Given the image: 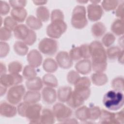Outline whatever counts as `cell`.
I'll list each match as a JSON object with an SVG mask.
<instances>
[{
	"label": "cell",
	"instance_id": "6da1fadb",
	"mask_svg": "<svg viewBox=\"0 0 124 124\" xmlns=\"http://www.w3.org/2000/svg\"><path fill=\"white\" fill-rule=\"evenodd\" d=\"M92 59V69L95 73H103L107 67L106 50L102 44L94 41L89 45Z\"/></svg>",
	"mask_w": 124,
	"mask_h": 124
},
{
	"label": "cell",
	"instance_id": "7a4b0ae2",
	"mask_svg": "<svg viewBox=\"0 0 124 124\" xmlns=\"http://www.w3.org/2000/svg\"><path fill=\"white\" fill-rule=\"evenodd\" d=\"M103 104L108 110L113 111L119 110L124 105L123 92L115 90L108 91L104 95Z\"/></svg>",
	"mask_w": 124,
	"mask_h": 124
},
{
	"label": "cell",
	"instance_id": "3957f363",
	"mask_svg": "<svg viewBox=\"0 0 124 124\" xmlns=\"http://www.w3.org/2000/svg\"><path fill=\"white\" fill-rule=\"evenodd\" d=\"M71 22L72 26L77 29H82L87 26L88 20L84 6L77 5L74 8L72 12Z\"/></svg>",
	"mask_w": 124,
	"mask_h": 124
},
{
	"label": "cell",
	"instance_id": "277c9868",
	"mask_svg": "<svg viewBox=\"0 0 124 124\" xmlns=\"http://www.w3.org/2000/svg\"><path fill=\"white\" fill-rule=\"evenodd\" d=\"M67 28V24L64 20L51 22L47 26L46 32L49 38L57 39L66 31Z\"/></svg>",
	"mask_w": 124,
	"mask_h": 124
},
{
	"label": "cell",
	"instance_id": "5b68a950",
	"mask_svg": "<svg viewBox=\"0 0 124 124\" xmlns=\"http://www.w3.org/2000/svg\"><path fill=\"white\" fill-rule=\"evenodd\" d=\"M26 93L25 87L22 85H17L11 87L7 93L6 98L8 102L13 105L20 103Z\"/></svg>",
	"mask_w": 124,
	"mask_h": 124
},
{
	"label": "cell",
	"instance_id": "8992f818",
	"mask_svg": "<svg viewBox=\"0 0 124 124\" xmlns=\"http://www.w3.org/2000/svg\"><path fill=\"white\" fill-rule=\"evenodd\" d=\"M39 51L45 55L53 56L58 50L57 42L53 38H44L39 43Z\"/></svg>",
	"mask_w": 124,
	"mask_h": 124
},
{
	"label": "cell",
	"instance_id": "52a82bcc",
	"mask_svg": "<svg viewBox=\"0 0 124 124\" xmlns=\"http://www.w3.org/2000/svg\"><path fill=\"white\" fill-rule=\"evenodd\" d=\"M52 111L55 118L61 123L69 118L72 114V109L62 103L55 104L53 107Z\"/></svg>",
	"mask_w": 124,
	"mask_h": 124
},
{
	"label": "cell",
	"instance_id": "ba28073f",
	"mask_svg": "<svg viewBox=\"0 0 124 124\" xmlns=\"http://www.w3.org/2000/svg\"><path fill=\"white\" fill-rule=\"evenodd\" d=\"M42 111V106L39 104L29 105L26 111V117L31 124H40V117Z\"/></svg>",
	"mask_w": 124,
	"mask_h": 124
},
{
	"label": "cell",
	"instance_id": "9c48e42d",
	"mask_svg": "<svg viewBox=\"0 0 124 124\" xmlns=\"http://www.w3.org/2000/svg\"><path fill=\"white\" fill-rule=\"evenodd\" d=\"M23 78L19 74H5L0 76V84L7 88L11 87L21 83Z\"/></svg>",
	"mask_w": 124,
	"mask_h": 124
},
{
	"label": "cell",
	"instance_id": "30bf717a",
	"mask_svg": "<svg viewBox=\"0 0 124 124\" xmlns=\"http://www.w3.org/2000/svg\"><path fill=\"white\" fill-rule=\"evenodd\" d=\"M87 10L88 18L91 21L95 22L99 20L103 15V9L98 4H89Z\"/></svg>",
	"mask_w": 124,
	"mask_h": 124
},
{
	"label": "cell",
	"instance_id": "8fae6325",
	"mask_svg": "<svg viewBox=\"0 0 124 124\" xmlns=\"http://www.w3.org/2000/svg\"><path fill=\"white\" fill-rule=\"evenodd\" d=\"M56 61L58 65L62 69H69L73 65V61L69 54L64 51H60L57 53Z\"/></svg>",
	"mask_w": 124,
	"mask_h": 124
},
{
	"label": "cell",
	"instance_id": "7c38bea8",
	"mask_svg": "<svg viewBox=\"0 0 124 124\" xmlns=\"http://www.w3.org/2000/svg\"><path fill=\"white\" fill-rule=\"evenodd\" d=\"M17 113V108L9 102L2 101L0 104V114L6 118H12Z\"/></svg>",
	"mask_w": 124,
	"mask_h": 124
},
{
	"label": "cell",
	"instance_id": "4fadbf2b",
	"mask_svg": "<svg viewBox=\"0 0 124 124\" xmlns=\"http://www.w3.org/2000/svg\"><path fill=\"white\" fill-rule=\"evenodd\" d=\"M27 60L29 65L37 68L41 65L43 58L40 51L36 49H32L28 53Z\"/></svg>",
	"mask_w": 124,
	"mask_h": 124
},
{
	"label": "cell",
	"instance_id": "5bb4252c",
	"mask_svg": "<svg viewBox=\"0 0 124 124\" xmlns=\"http://www.w3.org/2000/svg\"><path fill=\"white\" fill-rule=\"evenodd\" d=\"M41 94L43 102L47 105L53 104L57 98L56 90L52 87H45L42 90Z\"/></svg>",
	"mask_w": 124,
	"mask_h": 124
},
{
	"label": "cell",
	"instance_id": "9a60e30c",
	"mask_svg": "<svg viewBox=\"0 0 124 124\" xmlns=\"http://www.w3.org/2000/svg\"><path fill=\"white\" fill-rule=\"evenodd\" d=\"M76 71L79 74L86 75L89 74L92 70V63L88 59H84L78 61L76 65Z\"/></svg>",
	"mask_w": 124,
	"mask_h": 124
},
{
	"label": "cell",
	"instance_id": "2e32d148",
	"mask_svg": "<svg viewBox=\"0 0 124 124\" xmlns=\"http://www.w3.org/2000/svg\"><path fill=\"white\" fill-rule=\"evenodd\" d=\"M84 99L75 91H72L69 98L66 102L68 106L73 108H77L84 103Z\"/></svg>",
	"mask_w": 124,
	"mask_h": 124
},
{
	"label": "cell",
	"instance_id": "e0dca14e",
	"mask_svg": "<svg viewBox=\"0 0 124 124\" xmlns=\"http://www.w3.org/2000/svg\"><path fill=\"white\" fill-rule=\"evenodd\" d=\"M55 117L52 110L48 108H44L42 110L40 117V124H52L55 122Z\"/></svg>",
	"mask_w": 124,
	"mask_h": 124
},
{
	"label": "cell",
	"instance_id": "ac0fdd59",
	"mask_svg": "<svg viewBox=\"0 0 124 124\" xmlns=\"http://www.w3.org/2000/svg\"><path fill=\"white\" fill-rule=\"evenodd\" d=\"M30 30L26 25L23 24L18 25L13 31L14 36L17 39L23 41L28 36Z\"/></svg>",
	"mask_w": 124,
	"mask_h": 124
},
{
	"label": "cell",
	"instance_id": "d6986e66",
	"mask_svg": "<svg viewBox=\"0 0 124 124\" xmlns=\"http://www.w3.org/2000/svg\"><path fill=\"white\" fill-rule=\"evenodd\" d=\"M41 94L38 91H28L26 92L24 97L23 101L29 105L37 103L41 99Z\"/></svg>",
	"mask_w": 124,
	"mask_h": 124
},
{
	"label": "cell",
	"instance_id": "ffe728a7",
	"mask_svg": "<svg viewBox=\"0 0 124 124\" xmlns=\"http://www.w3.org/2000/svg\"><path fill=\"white\" fill-rule=\"evenodd\" d=\"M25 84L26 88L28 90L33 91H40L42 89L43 86L42 79L38 77L27 80Z\"/></svg>",
	"mask_w": 124,
	"mask_h": 124
},
{
	"label": "cell",
	"instance_id": "44dd1931",
	"mask_svg": "<svg viewBox=\"0 0 124 124\" xmlns=\"http://www.w3.org/2000/svg\"><path fill=\"white\" fill-rule=\"evenodd\" d=\"M71 87L69 86H62L59 88L57 93V97L61 102H66L72 92Z\"/></svg>",
	"mask_w": 124,
	"mask_h": 124
},
{
	"label": "cell",
	"instance_id": "7402d4cb",
	"mask_svg": "<svg viewBox=\"0 0 124 124\" xmlns=\"http://www.w3.org/2000/svg\"><path fill=\"white\" fill-rule=\"evenodd\" d=\"M11 16L17 22L22 23L27 17V12L24 8H13L11 11Z\"/></svg>",
	"mask_w": 124,
	"mask_h": 124
},
{
	"label": "cell",
	"instance_id": "603a6c76",
	"mask_svg": "<svg viewBox=\"0 0 124 124\" xmlns=\"http://www.w3.org/2000/svg\"><path fill=\"white\" fill-rule=\"evenodd\" d=\"M99 119V123L101 124H116L115 113L111 112L107 110L101 109Z\"/></svg>",
	"mask_w": 124,
	"mask_h": 124
},
{
	"label": "cell",
	"instance_id": "cb8c5ba5",
	"mask_svg": "<svg viewBox=\"0 0 124 124\" xmlns=\"http://www.w3.org/2000/svg\"><path fill=\"white\" fill-rule=\"evenodd\" d=\"M106 31V27L101 22H97L94 23L91 28V32L93 37L99 38L103 36Z\"/></svg>",
	"mask_w": 124,
	"mask_h": 124
},
{
	"label": "cell",
	"instance_id": "d4e9b609",
	"mask_svg": "<svg viewBox=\"0 0 124 124\" xmlns=\"http://www.w3.org/2000/svg\"><path fill=\"white\" fill-rule=\"evenodd\" d=\"M91 81L94 85L101 86L107 83L108 78L104 73H94L91 75Z\"/></svg>",
	"mask_w": 124,
	"mask_h": 124
},
{
	"label": "cell",
	"instance_id": "484cf974",
	"mask_svg": "<svg viewBox=\"0 0 124 124\" xmlns=\"http://www.w3.org/2000/svg\"><path fill=\"white\" fill-rule=\"evenodd\" d=\"M27 26L31 30L33 31L38 30L41 29L43 26L42 22L37 17L31 15L27 17L26 20Z\"/></svg>",
	"mask_w": 124,
	"mask_h": 124
},
{
	"label": "cell",
	"instance_id": "4316f807",
	"mask_svg": "<svg viewBox=\"0 0 124 124\" xmlns=\"http://www.w3.org/2000/svg\"><path fill=\"white\" fill-rule=\"evenodd\" d=\"M111 31L113 34L117 36L123 35L124 32V20L119 18L115 19L111 25Z\"/></svg>",
	"mask_w": 124,
	"mask_h": 124
},
{
	"label": "cell",
	"instance_id": "83f0119b",
	"mask_svg": "<svg viewBox=\"0 0 124 124\" xmlns=\"http://www.w3.org/2000/svg\"><path fill=\"white\" fill-rule=\"evenodd\" d=\"M58 64L54 59L48 58L46 59L43 63V69L48 73H53L58 69Z\"/></svg>",
	"mask_w": 124,
	"mask_h": 124
},
{
	"label": "cell",
	"instance_id": "f1b7e54d",
	"mask_svg": "<svg viewBox=\"0 0 124 124\" xmlns=\"http://www.w3.org/2000/svg\"><path fill=\"white\" fill-rule=\"evenodd\" d=\"M15 53L19 56H23L28 54L29 47L28 45L22 41H17L15 42L13 46Z\"/></svg>",
	"mask_w": 124,
	"mask_h": 124
},
{
	"label": "cell",
	"instance_id": "f546056e",
	"mask_svg": "<svg viewBox=\"0 0 124 124\" xmlns=\"http://www.w3.org/2000/svg\"><path fill=\"white\" fill-rule=\"evenodd\" d=\"M75 116L78 120L81 121H88L89 119V108L85 106H82L77 108L75 111Z\"/></svg>",
	"mask_w": 124,
	"mask_h": 124
},
{
	"label": "cell",
	"instance_id": "4dcf8cb0",
	"mask_svg": "<svg viewBox=\"0 0 124 124\" xmlns=\"http://www.w3.org/2000/svg\"><path fill=\"white\" fill-rule=\"evenodd\" d=\"M42 79L43 84L47 87L56 88L58 85V81L57 78L51 73H47L44 75Z\"/></svg>",
	"mask_w": 124,
	"mask_h": 124
},
{
	"label": "cell",
	"instance_id": "1f68e13d",
	"mask_svg": "<svg viewBox=\"0 0 124 124\" xmlns=\"http://www.w3.org/2000/svg\"><path fill=\"white\" fill-rule=\"evenodd\" d=\"M36 17L42 22H46L50 18V15L49 10L45 6L38 7L36 10Z\"/></svg>",
	"mask_w": 124,
	"mask_h": 124
},
{
	"label": "cell",
	"instance_id": "d6a6232c",
	"mask_svg": "<svg viewBox=\"0 0 124 124\" xmlns=\"http://www.w3.org/2000/svg\"><path fill=\"white\" fill-rule=\"evenodd\" d=\"M123 49L117 46H111L106 50L107 58L110 61H114L118 59Z\"/></svg>",
	"mask_w": 124,
	"mask_h": 124
},
{
	"label": "cell",
	"instance_id": "836d02e7",
	"mask_svg": "<svg viewBox=\"0 0 124 124\" xmlns=\"http://www.w3.org/2000/svg\"><path fill=\"white\" fill-rule=\"evenodd\" d=\"M22 75L23 77L25 79L29 80L35 78L37 76V72L35 69V68L28 65H26L24 67Z\"/></svg>",
	"mask_w": 124,
	"mask_h": 124
},
{
	"label": "cell",
	"instance_id": "e575fe53",
	"mask_svg": "<svg viewBox=\"0 0 124 124\" xmlns=\"http://www.w3.org/2000/svg\"><path fill=\"white\" fill-rule=\"evenodd\" d=\"M119 4V0H105L102 2L101 7L106 11H110L116 9Z\"/></svg>",
	"mask_w": 124,
	"mask_h": 124
},
{
	"label": "cell",
	"instance_id": "d590c367",
	"mask_svg": "<svg viewBox=\"0 0 124 124\" xmlns=\"http://www.w3.org/2000/svg\"><path fill=\"white\" fill-rule=\"evenodd\" d=\"M91 83V79L88 77H80L74 85L75 89L90 88Z\"/></svg>",
	"mask_w": 124,
	"mask_h": 124
},
{
	"label": "cell",
	"instance_id": "8d00e7d4",
	"mask_svg": "<svg viewBox=\"0 0 124 124\" xmlns=\"http://www.w3.org/2000/svg\"><path fill=\"white\" fill-rule=\"evenodd\" d=\"M124 78L123 77H117L113 79L111 85L113 90L123 92L124 90Z\"/></svg>",
	"mask_w": 124,
	"mask_h": 124
},
{
	"label": "cell",
	"instance_id": "74e56055",
	"mask_svg": "<svg viewBox=\"0 0 124 124\" xmlns=\"http://www.w3.org/2000/svg\"><path fill=\"white\" fill-rule=\"evenodd\" d=\"M115 41V35L110 32H108L103 35L102 39V44L106 47L111 46Z\"/></svg>",
	"mask_w": 124,
	"mask_h": 124
},
{
	"label": "cell",
	"instance_id": "f35d334b",
	"mask_svg": "<svg viewBox=\"0 0 124 124\" xmlns=\"http://www.w3.org/2000/svg\"><path fill=\"white\" fill-rule=\"evenodd\" d=\"M8 70L10 74H19L22 70V65L19 62L13 61L9 63Z\"/></svg>",
	"mask_w": 124,
	"mask_h": 124
},
{
	"label": "cell",
	"instance_id": "ab89813d",
	"mask_svg": "<svg viewBox=\"0 0 124 124\" xmlns=\"http://www.w3.org/2000/svg\"><path fill=\"white\" fill-rule=\"evenodd\" d=\"M89 119L91 121H95L99 119L101 112V109L99 107L92 106L89 108Z\"/></svg>",
	"mask_w": 124,
	"mask_h": 124
},
{
	"label": "cell",
	"instance_id": "60d3db41",
	"mask_svg": "<svg viewBox=\"0 0 124 124\" xmlns=\"http://www.w3.org/2000/svg\"><path fill=\"white\" fill-rule=\"evenodd\" d=\"M4 27L11 31H13L18 25L17 22L11 16H6L3 20Z\"/></svg>",
	"mask_w": 124,
	"mask_h": 124
},
{
	"label": "cell",
	"instance_id": "b9f144b4",
	"mask_svg": "<svg viewBox=\"0 0 124 124\" xmlns=\"http://www.w3.org/2000/svg\"><path fill=\"white\" fill-rule=\"evenodd\" d=\"M80 77L79 73L74 70L70 71L67 75V80L71 85H75L77 80Z\"/></svg>",
	"mask_w": 124,
	"mask_h": 124
},
{
	"label": "cell",
	"instance_id": "7bdbcfd3",
	"mask_svg": "<svg viewBox=\"0 0 124 124\" xmlns=\"http://www.w3.org/2000/svg\"><path fill=\"white\" fill-rule=\"evenodd\" d=\"M69 55L73 61H79L82 58L79 46L73 47L70 50Z\"/></svg>",
	"mask_w": 124,
	"mask_h": 124
},
{
	"label": "cell",
	"instance_id": "ee69618b",
	"mask_svg": "<svg viewBox=\"0 0 124 124\" xmlns=\"http://www.w3.org/2000/svg\"><path fill=\"white\" fill-rule=\"evenodd\" d=\"M50 19L51 22L63 20L64 15L63 12L60 9L53 10L50 15Z\"/></svg>",
	"mask_w": 124,
	"mask_h": 124
},
{
	"label": "cell",
	"instance_id": "f6af8a7d",
	"mask_svg": "<svg viewBox=\"0 0 124 124\" xmlns=\"http://www.w3.org/2000/svg\"><path fill=\"white\" fill-rule=\"evenodd\" d=\"M12 31L4 27L0 29V40L1 41L5 42L9 40L12 37Z\"/></svg>",
	"mask_w": 124,
	"mask_h": 124
},
{
	"label": "cell",
	"instance_id": "bcb514c9",
	"mask_svg": "<svg viewBox=\"0 0 124 124\" xmlns=\"http://www.w3.org/2000/svg\"><path fill=\"white\" fill-rule=\"evenodd\" d=\"M36 34L35 32L30 29L28 36L23 42L28 46H31L36 42Z\"/></svg>",
	"mask_w": 124,
	"mask_h": 124
},
{
	"label": "cell",
	"instance_id": "7dc6e473",
	"mask_svg": "<svg viewBox=\"0 0 124 124\" xmlns=\"http://www.w3.org/2000/svg\"><path fill=\"white\" fill-rule=\"evenodd\" d=\"M10 51V46L5 42H0V57L4 58L8 55Z\"/></svg>",
	"mask_w": 124,
	"mask_h": 124
},
{
	"label": "cell",
	"instance_id": "c3c4849f",
	"mask_svg": "<svg viewBox=\"0 0 124 124\" xmlns=\"http://www.w3.org/2000/svg\"><path fill=\"white\" fill-rule=\"evenodd\" d=\"M10 10L9 4L5 1L0 0V14L1 16L7 15Z\"/></svg>",
	"mask_w": 124,
	"mask_h": 124
},
{
	"label": "cell",
	"instance_id": "681fc988",
	"mask_svg": "<svg viewBox=\"0 0 124 124\" xmlns=\"http://www.w3.org/2000/svg\"><path fill=\"white\" fill-rule=\"evenodd\" d=\"M82 58L88 59L91 57L89 45L83 44L79 46Z\"/></svg>",
	"mask_w": 124,
	"mask_h": 124
},
{
	"label": "cell",
	"instance_id": "f907efd6",
	"mask_svg": "<svg viewBox=\"0 0 124 124\" xmlns=\"http://www.w3.org/2000/svg\"><path fill=\"white\" fill-rule=\"evenodd\" d=\"M28 106L29 104L25 102L19 103L17 107V111L18 114L21 117H25V113Z\"/></svg>",
	"mask_w": 124,
	"mask_h": 124
},
{
	"label": "cell",
	"instance_id": "816d5d0a",
	"mask_svg": "<svg viewBox=\"0 0 124 124\" xmlns=\"http://www.w3.org/2000/svg\"><path fill=\"white\" fill-rule=\"evenodd\" d=\"M9 4L13 8H24L27 4V1L25 0H9Z\"/></svg>",
	"mask_w": 124,
	"mask_h": 124
},
{
	"label": "cell",
	"instance_id": "f5cc1de1",
	"mask_svg": "<svg viewBox=\"0 0 124 124\" xmlns=\"http://www.w3.org/2000/svg\"><path fill=\"white\" fill-rule=\"evenodd\" d=\"M124 3L119 4V5L116 8L115 15L117 17L119 18V19L124 20Z\"/></svg>",
	"mask_w": 124,
	"mask_h": 124
},
{
	"label": "cell",
	"instance_id": "db71d44e",
	"mask_svg": "<svg viewBox=\"0 0 124 124\" xmlns=\"http://www.w3.org/2000/svg\"><path fill=\"white\" fill-rule=\"evenodd\" d=\"M116 124H123L124 120V114L123 110L115 113Z\"/></svg>",
	"mask_w": 124,
	"mask_h": 124
},
{
	"label": "cell",
	"instance_id": "11a10c76",
	"mask_svg": "<svg viewBox=\"0 0 124 124\" xmlns=\"http://www.w3.org/2000/svg\"><path fill=\"white\" fill-rule=\"evenodd\" d=\"M6 67L4 63H2V62H0V76H2L3 75H4L6 73Z\"/></svg>",
	"mask_w": 124,
	"mask_h": 124
},
{
	"label": "cell",
	"instance_id": "9f6ffc18",
	"mask_svg": "<svg viewBox=\"0 0 124 124\" xmlns=\"http://www.w3.org/2000/svg\"><path fill=\"white\" fill-rule=\"evenodd\" d=\"M32 2L36 5L42 6V5L46 4L47 1V0H33Z\"/></svg>",
	"mask_w": 124,
	"mask_h": 124
},
{
	"label": "cell",
	"instance_id": "6f0895ef",
	"mask_svg": "<svg viewBox=\"0 0 124 124\" xmlns=\"http://www.w3.org/2000/svg\"><path fill=\"white\" fill-rule=\"evenodd\" d=\"M118 61L119 62L121 63L122 64H124V50H122L121 54L119 56L118 58Z\"/></svg>",
	"mask_w": 124,
	"mask_h": 124
},
{
	"label": "cell",
	"instance_id": "680465c9",
	"mask_svg": "<svg viewBox=\"0 0 124 124\" xmlns=\"http://www.w3.org/2000/svg\"><path fill=\"white\" fill-rule=\"evenodd\" d=\"M6 91H7V87L0 85V96H2V95H3L6 93Z\"/></svg>",
	"mask_w": 124,
	"mask_h": 124
},
{
	"label": "cell",
	"instance_id": "91938a15",
	"mask_svg": "<svg viewBox=\"0 0 124 124\" xmlns=\"http://www.w3.org/2000/svg\"><path fill=\"white\" fill-rule=\"evenodd\" d=\"M78 2H79L80 3H86L88 2V1H85V0H79V1H77Z\"/></svg>",
	"mask_w": 124,
	"mask_h": 124
}]
</instances>
